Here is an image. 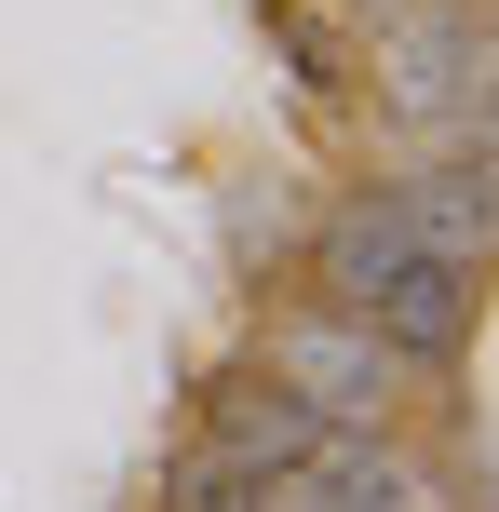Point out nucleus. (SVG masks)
I'll return each instance as SVG.
<instances>
[{
	"instance_id": "obj_1",
	"label": "nucleus",
	"mask_w": 499,
	"mask_h": 512,
	"mask_svg": "<svg viewBox=\"0 0 499 512\" xmlns=\"http://www.w3.org/2000/svg\"><path fill=\"white\" fill-rule=\"evenodd\" d=\"M473 283H486V270H473V256H432L419 230H405L392 189L338 203V216H324V243H311V297L365 310L405 364H446L459 337H473Z\"/></svg>"
},
{
	"instance_id": "obj_2",
	"label": "nucleus",
	"mask_w": 499,
	"mask_h": 512,
	"mask_svg": "<svg viewBox=\"0 0 499 512\" xmlns=\"http://www.w3.org/2000/svg\"><path fill=\"white\" fill-rule=\"evenodd\" d=\"M270 378L324 418V432H392V391H405V351L338 297H297L270 310Z\"/></svg>"
},
{
	"instance_id": "obj_3",
	"label": "nucleus",
	"mask_w": 499,
	"mask_h": 512,
	"mask_svg": "<svg viewBox=\"0 0 499 512\" xmlns=\"http://www.w3.org/2000/svg\"><path fill=\"white\" fill-rule=\"evenodd\" d=\"M473 0H392L378 14V108H392L405 135H446L459 108H473Z\"/></svg>"
},
{
	"instance_id": "obj_4",
	"label": "nucleus",
	"mask_w": 499,
	"mask_h": 512,
	"mask_svg": "<svg viewBox=\"0 0 499 512\" xmlns=\"http://www.w3.org/2000/svg\"><path fill=\"white\" fill-rule=\"evenodd\" d=\"M257 512H446V486H432L392 432H324L297 472L257 486Z\"/></svg>"
},
{
	"instance_id": "obj_5",
	"label": "nucleus",
	"mask_w": 499,
	"mask_h": 512,
	"mask_svg": "<svg viewBox=\"0 0 499 512\" xmlns=\"http://www.w3.org/2000/svg\"><path fill=\"white\" fill-rule=\"evenodd\" d=\"M311 445H324V418L297 405V391L270 378V364H257V378H230V391H216V418H203V459L257 472V486H270V472H297Z\"/></svg>"
},
{
	"instance_id": "obj_6",
	"label": "nucleus",
	"mask_w": 499,
	"mask_h": 512,
	"mask_svg": "<svg viewBox=\"0 0 499 512\" xmlns=\"http://www.w3.org/2000/svg\"><path fill=\"white\" fill-rule=\"evenodd\" d=\"M270 27H284V54H297V81H311V95H338V41H324V14H311V0H270Z\"/></svg>"
},
{
	"instance_id": "obj_7",
	"label": "nucleus",
	"mask_w": 499,
	"mask_h": 512,
	"mask_svg": "<svg viewBox=\"0 0 499 512\" xmlns=\"http://www.w3.org/2000/svg\"><path fill=\"white\" fill-rule=\"evenodd\" d=\"M162 512H257V472H230V459H189L176 486H162Z\"/></svg>"
},
{
	"instance_id": "obj_8",
	"label": "nucleus",
	"mask_w": 499,
	"mask_h": 512,
	"mask_svg": "<svg viewBox=\"0 0 499 512\" xmlns=\"http://www.w3.org/2000/svg\"><path fill=\"white\" fill-rule=\"evenodd\" d=\"M473 68L499 81V0H473Z\"/></svg>"
},
{
	"instance_id": "obj_9",
	"label": "nucleus",
	"mask_w": 499,
	"mask_h": 512,
	"mask_svg": "<svg viewBox=\"0 0 499 512\" xmlns=\"http://www.w3.org/2000/svg\"><path fill=\"white\" fill-rule=\"evenodd\" d=\"M338 14H365V27H378V14H392V0H338Z\"/></svg>"
}]
</instances>
